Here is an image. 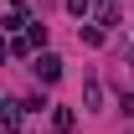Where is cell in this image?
Here are the masks:
<instances>
[{"label": "cell", "mask_w": 134, "mask_h": 134, "mask_svg": "<svg viewBox=\"0 0 134 134\" xmlns=\"http://www.w3.org/2000/svg\"><path fill=\"white\" fill-rule=\"evenodd\" d=\"M36 77H41V83H57V77H62V57H57V52H36Z\"/></svg>", "instance_id": "cell-1"}, {"label": "cell", "mask_w": 134, "mask_h": 134, "mask_svg": "<svg viewBox=\"0 0 134 134\" xmlns=\"http://www.w3.org/2000/svg\"><path fill=\"white\" fill-rule=\"evenodd\" d=\"M21 108H26V103H0V124H5V134H21Z\"/></svg>", "instance_id": "cell-2"}, {"label": "cell", "mask_w": 134, "mask_h": 134, "mask_svg": "<svg viewBox=\"0 0 134 134\" xmlns=\"http://www.w3.org/2000/svg\"><path fill=\"white\" fill-rule=\"evenodd\" d=\"M21 26H26V5H21V0H10V5H5V31L16 36Z\"/></svg>", "instance_id": "cell-3"}, {"label": "cell", "mask_w": 134, "mask_h": 134, "mask_svg": "<svg viewBox=\"0 0 134 134\" xmlns=\"http://www.w3.org/2000/svg\"><path fill=\"white\" fill-rule=\"evenodd\" d=\"M52 124H57V134H67L77 124V114H72V108H52Z\"/></svg>", "instance_id": "cell-4"}, {"label": "cell", "mask_w": 134, "mask_h": 134, "mask_svg": "<svg viewBox=\"0 0 134 134\" xmlns=\"http://www.w3.org/2000/svg\"><path fill=\"white\" fill-rule=\"evenodd\" d=\"M83 98H88V108H98V98H103V88H98V77H88V88H83Z\"/></svg>", "instance_id": "cell-5"}, {"label": "cell", "mask_w": 134, "mask_h": 134, "mask_svg": "<svg viewBox=\"0 0 134 134\" xmlns=\"http://www.w3.org/2000/svg\"><path fill=\"white\" fill-rule=\"evenodd\" d=\"M26 41H31V47H47V26H41V21H31V31H26Z\"/></svg>", "instance_id": "cell-6"}, {"label": "cell", "mask_w": 134, "mask_h": 134, "mask_svg": "<svg viewBox=\"0 0 134 134\" xmlns=\"http://www.w3.org/2000/svg\"><path fill=\"white\" fill-rule=\"evenodd\" d=\"M31 52H36V47L26 41V36H10V57H31Z\"/></svg>", "instance_id": "cell-7"}, {"label": "cell", "mask_w": 134, "mask_h": 134, "mask_svg": "<svg viewBox=\"0 0 134 134\" xmlns=\"http://www.w3.org/2000/svg\"><path fill=\"white\" fill-rule=\"evenodd\" d=\"M67 10H72V16H88V10H93V0H67Z\"/></svg>", "instance_id": "cell-8"}, {"label": "cell", "mask_w": 134, "mask_h": 134, "mask_svg": "<svg viewBox=\"0 0 134 134\" xmlns=\"http://www.w3.org/2000/svg\"><path fill=\"white\" fill-rule=\"evenodd\" d=\"M119 108H124V119H134V93H124V103H119Z\"/></svg>", "instance_id": "cell-9"}]
</instances>
